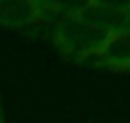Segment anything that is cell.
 I'll return each mask as SVG.
<instances>
[{
	"label": "cell",
	"instance_id": "obj_3",
	"mask_svg": "<svg viewBox=\"0 0 130 123\" xmlns=\"http://www.w3.org/2000/svg\"><path fill=\"white\" fill-rule=\"evenodd\" d=\"M46 21L40 0H0V25L6 29H21Z\"/></svg>",
	"mask_w": 130,
	"mask_h": 123
},
{
	"label": "cell",
	"instance_id": "obj_7",
	"mask_svg": "<svg viewBox=\"0 0 130 123\" xmlns=\"http://www.w3.org/2000/svg\"><path fill=\"white\" fill-rule=\"evenodd\" d=\"M128 27H130V16H128Z\"/></svg>",
	"mask_w": 130,
	"mask_h": 123
},
{
	"label": "cell",
	"instance_id": "obj_5",
	"mask_svg": "<svg viewBox=\"0 0 130 123\" xmlns=\"http://www.w3.org/2000/svg\"><path fill=\"white\" fill-rule=\"evenodd\" d=\"M90 4L111 10V12H117V14H122L126 17L130 16V0H90Z\"/></svg>",
	"mask_w": 130,
	"mask_h": 123
},
{
	"label": "cell",
	"instance_id": "obj_4",
	"mask_svg": "<svg viewBox=\"0 0 130 123\" xmlns=\"http://www.w3.org/2000/svg\"><path fill=\"white\" fill-rule=\"evenodd\" d=\"M40 4L44 8L46 19H56V17L80 14L90 4V0H40Z\"/></svg>",
	"mask_w": 130,
	"mask_h": 123
},
{
	"label": "cell",
	"instance_id": "obj_2",
	"mask_svg": "<svg viewBox=\"0 0 130 123\" xmlns=\"http://www.w3.org/2000/svg\"><path fill=\"white\" fill-rule=\"evenodd\" d=\"M98 67L130 73V27L113 31L92 61Z\"/></svg>",
	"mask_w": 130,
	"mask_h": 123
},
{
	"label": "cell",
	"instance_id": "obj_6",
	"mask_svg": "<svg viewBox=\"0 0 130 123\" xmlns=\"http://www.w3.org/2000/svg\"><path fill=\"white\" fill-rule=\"evenodd\" d=\"M0 123H6V115H4V108H2V102H0Z\"/></svg>",
	"mask_w": 130,
	"mask_h": 123
},
{
	"label": "cell",
	"instance_id": "obj_1",
	"mask_svg": "<svg viewBox=\"0 0 130 123\" xmlns=\"http://www.w3.org/2000/svg\"><path fill=\"white\" fill-rule=\"evenodd\" d=\"M52 42L56 50L69 61L75 64H92L103 46L109 31L94 25L84 16H63L52 19Z\"/></svg>",
	"mask_w": 130,
	"mask_h": 123
}]
</instances>
